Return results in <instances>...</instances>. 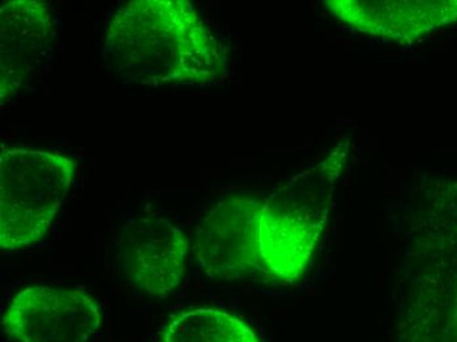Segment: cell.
Wrapping results in <instances>:
<instances>
[{"mask_svg": "<svg viewBox=\"0 0 457 342\" xmlns=\"http://www.w3.org/2000/svg\"><path fill=\"white\" fill-rule=\"evenodd\" d=\"M104 57L114 73L146 88H204L224 73L227 53L194 5L135 0L108 25Z\"/></svg>", "mask_w": 457, "mask_h": 342, "instance_id": "1", "label": "cell"}, {"mask_svg": "<svg viewBox=\"0 0 457 342\" xmlns=\"http://www.w3.org/2000/svg\"><path fill=\"white\" fill-rule=\"evenodd\" d=\"M325 196L317 174L303 172L267 199L246 197L263 283L295 282L308 268L328 216Z\"/></svg>", "mask_w": 457, "mask_h": 342, "instance_id": "2", "label": "cell"}, {"mask_svg": "<svg viewBox=\"0 0 457 342\" xmlns=\"http://www.w3.org/2000/svg\"><path fill=\"white\" fill-rule=\"evenodd\" d=\"M75 163L57 153L3 146L0 246L19 250L43 240L68 196Z\"/></svg>", "mask_w": 457, "mask_h": 342, "instance_id": "3", "label": "cell"}, {"mask_svg": "<svg viewBox=\"0 0 457 342\" xmlns=\"http://www.w3.org/2000/svg\"><path fill=\"white\" fill-rule=\"evenodd\" d=\"M2 324L5 335L18 342H90L102 313L82 291L35 286L13 297Z\"/></svg>", "mask_w": 457, "mask_h": 342, "instance_id": "4", "label": "cell"}, {"mask_svg": "<svg viewBox=\"0 0 457 342\" xmlns=\"http://www.w3.org/2000/svg\"><path fill=\"white\" fill-rule=\"evenodd\" d=\"M188 243L169 219L146 218L125 227L120 240L121 268L142 293L155 297L171 294L186 272Z\"/></svg>", "mask_w": 457, "mask_h": 342, "instance_id": "5", "label": "cell"}, {"mask_svg": "<svg viewBox=\"0 0 457 342\" xmlns=\"http://www.w3.org/2000/svg\"><path fill=\"white\" fill-rule=\"evenodd\" d=\"M54 23L44 3L16 0L0 8V100L2 108L46 63Z\"/></svg>", "mask_w": 457, "mask_h": 342, "instance_id": "6", "label": "cell"}, {"mask_svg": "<svg viewBox=\"0 0 457 342\" xmlns=\"http://www.w3.org/2000/svg\"><path fill=\"white\" fill-rule=\"evenodd\" d=\"M326 4L353 29L398 43H411L457 21V0H336Z\"/></svg>", "mask_w": 457, "mask_h": 342, "instance_id": "7", "label": "cell"}, {"mask_svg": "<svg viewBox=\"0 0 457 342\" xmlns=\"http://www.w3.org/2000/svg\"><path fill=\"white\" fill-rule=\"evenodd\" d=\"M161 342H261L241 319L214 308H197L167 322Z\"/></svg>", "mask_w": 457, "mask_h": 342, "instance_id": "8", "label": "cell"}]
</instances>
